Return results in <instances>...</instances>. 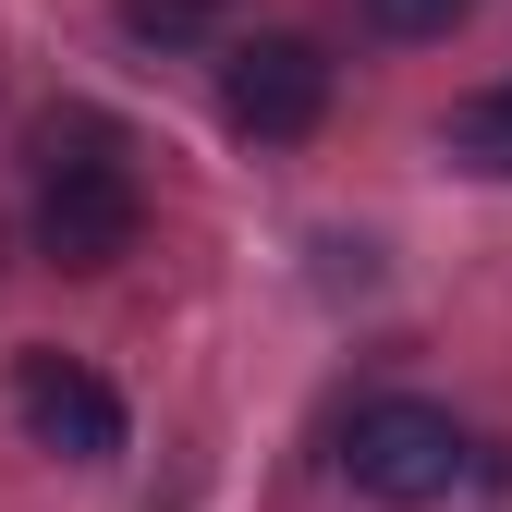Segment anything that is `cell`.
<instances>
[{"label":"cell","instance_id":"obj_7","mask_svg":"<svg viewBox=\"0 0 512 512\" xmlns=\"http://www.w3.org/2000/svg\"><path fill=\"white\" fill-rule=\"evenodd\" d=\"M464 13H476V0H366V25H378V37H452Z\"/></svg>","mask_w":512,"mask_h":512},{"label":"cell","instance_id":"obj_3","mask_svg":"<svg viewBox=\"0 0 512 512\" xmlns=\"http://www.w3.org/2000/svg\"><path fill=\"white\" fill-rule=\"evenodd\" d=\"M220 110H232V135H256V147L317 135V122H330V61H317V37H232Z\"/></svg>","mask_w":512,"mask_h":512},{"label":"cell","instance_id":"obj_4","mask_svg":"<svg viewBox=\"0 0 512 512\" xmlns=\"http://www.w3.org/2000/svg\"><path fill=\"white\" fill-rule=\"evenodd\" d=\"M13 403H25V439L61 452V464H110L122 452V391H110L98 366H74V354H25Z\"/></svg>","mask_w":512,"mask_h":512},{"label":"cell","instance_id":"obj_1","mask_svg":"<svg viewBox=\"0 0 512 512\" xmlns=\"http://www.w3.org/2000/svg\"><path fill=\"white\" fill-rule=\"evenodd\" d=\"M464 464H476V439L439 415V403H366V415L342 427V476H354L366 500H391V512L452 500V488H464Z\"/></svg>","mask_w":512,"mask_h":512},{"label":"cell","instance_id":"obj_6","mask_svg":"<svg viewBox=\"0 0 512 512\" xmlns=\"http://www.w3.org/2000/svg\"><path fill=\"white\" fill-rule=\"evenodd\" d=\"M208 25H220V0H122V37H147V49H183Z\"/></svg>","mask_w":512,"mask_h":512},{"label":"cell","instance_id":"obj_2","mask_svg":"<svg viewBox=\"0 0 512 512\" xmlns=\"http://www.w3.org/2000/svg\"><path fill=\"white\" fill-rule=\"evenodd\" d=\"M135 232H147V196H135V171H122V147L49 159V183H37V256L49 269H122Z\"/></svg>","mask_w":512,"mask_h":512},{"label":"cell","instance_id":"obj_5","mask_svg":"<svg viewBox=\"0 0 512 512\" xmlns=\"http://www.w3.org/2000/svg\"><path fill=\"white\" fill-rule=\"evenodd\" d=\"M439 147H452L464 171H488V183H512V98H452Z\"/></svg>","mask_w":512,"mask_h":512}]
</instances>
